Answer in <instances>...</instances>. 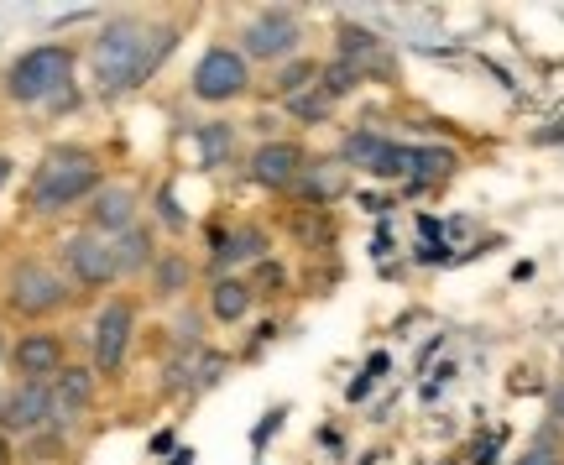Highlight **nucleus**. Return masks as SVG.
<instances>
[{
    "label": "nucleus",
    "mask_w": 564,
    "mask_h": 465,
    "mask_svg": "<svg viewBox=\"0 0 564 465\" xmlns=\"http://www.w3.org/2000/svg\"><path fill=\"white\" fill-rule=\"evenodd\" d=\"M173 27L147 32L141 21H110L94 42V79H100L105 95H121V89H136L152 68L173 53Z\"/></svg>",
    "instance_id": "nucleus-1"
},
{
    "label": "nucleus",
    "mask_w": 564,
    "mask_h": 465,
    "mask_svg": "<svg viewBox=\"0 0 564 465\" xmlns=\"http://www.w3.org/2000/svg\"><path fill=\"white\" fill-rule=\"evenodd\" d=\"M94 194H100V157L84 152V147H58V152H47L42 168L32 173L27 209L32 215H58V209H74Z\"/></svg>",
    "instance_id": "nucleus-2"
},
{
    "label": "nucleus",
    "mask_w": 564,
    "mask_h": 465,
    "mask_svg": "<svg viewBox=\"0 0 564 465\" xmlns=\"http://www.w3.org/2000/svg\"><path fill=\"white\" fill-rule=\"evenodd\" d=\"M68 79H74V48L63 42H47V48H32L11 63L6 74V95L21 105H42V100H63Z\"/></svg>",
    "instance_id": "nucleus-3"
},
{
    "label": "nucleus",
    "mask_w": 564,
    "mask_h": 465,
    "mask_svg": "<svg viewBox=\"0 0 564 465\" xmlns=\"http://www.w3.org/2000/svg\"><path fill=\"white\" fill-rule=\"evenodd\" d=\"M251 89V63L246 53L235 48H209L194 68V95L209 100V105H225V100H241Z\"/></svg>",
    "instance_id": "nucleus-4"
},
{
    "label": "nucleus",
    "mask_w": 564,
    "mask_h": 465,
    "mask_svg": "<svg viewBox=\"0 0 564 465\" xmlns=\"http://www.w3.org/2000/svg\"><path fill=\"white\" fill-rule=\"evenodd\" d=\"M63 267L74 272V283H84V288H110L115 277H121L110 241L94 236V230H84V236H68V241H63Z\"/></svg>",
    "instance_id": "nucleus-5"
},
{
    "label": "nucleus",
    "mask_w": 564,
    "mask_h": 465,
    "mask_svg": "<svg viewBox=\"0 0 564 465\" xmlns=\"http://www.w3.org/2000/svg\"><path fill=\"white\" fill-rule=\"evenodd\" d=\"M131 330H136V309L126 304V298H115V304L100 309V319H94V371H105V377L121 371Z\"/></svg>",
    "instance_id": "nucleus-6"
},
{
    "label": "nucleus",
    "mask_w": 564,
    "mask_h": 465,
    "mask_svg": "<svg viewBox=\"0 0 564 465\" xmlns=\"http://www.w3.org/2000/svg\"><path fill=\"white\" fill-rule=\"evenodd\" d=\"M68 304V283L53 272V267H21L16 277H11V309L16 314H27V319H37V314H53V309H63Z\"/></svg>",
    "instance_id": "nucleus-7"
},
{
    "label": "nucleus",
    "mask_w": 564,
    "mask_h": 465,
    "mask_svg": "<svg viewBox=\"0 0 564 465\" xmlns=\"http://www.w3.org/2000/svg\"><path fill=\"white\" fill-rule=\"evenodd\" d=\"M293 48H298V21L288 11H262L256 21H246V32H241V53L262 58V63L288 58Z\"/></svg>",
    "instance_id": "nucleus-8"
},
{
    "label": "nucleus",
    "mask_w": 564,
    "mask_h": 465,
    "mask_svg": "<svg viewBox=\"0 0 564 465\" xmlns=\"http://www.w3.org/2000/svg\"><path fill=\"white\" fill-rule=\"evenodd\" d=\"M53 418V392L42 382H16L11 392H0V429L6 434H32Z\"/></svg>",
    "instance_id": "nucleus-9"
},
{
    "label": "nucleus",
    "mask_w": 564,
    "mask_h": 465,
    "mask_svg": "<svg viewBox=\"0 0 564 465\" xmlns=\"http://www.w3.org/2000/svg\"><path fill=\"white\" fill-rule=\"evenodd\" d=\"M303 168H309V157L298 142H262L251 152V183H262V189H298Z\"/></svg>",
    "instance_id": "nucleus-10"
},
{
    "label": "nucleus",
    "mask_w": 564,
    "mask_h": 465,
    "mask_svg": "<svg viewBox=\"0 0 564 465\" xmlns=\"http://www.w3.org/2000/svg\"><path fill=\"white\" fill-rule=\"evenodd\" d=\"M11 361H16V371H21V382H53L58 371H63V340L58 335H21L16 340V351H11Z\"/></svg>",
    "instance_id": "nucleus-11"
},
{
    "label": "nucleus",
    "mask_w": 564,
    "mask_h": 465,
    "mask_svg": "<svg viewBox=\"0 0 564 465\" xmlns=\"http://www.w3.org/2000/svg\"><path fill=\"white\" fill-rule=\"evenodd\" d=\"M131 225H136V194L131 189H100L89 199V230L94 236L115 241V236H126Z\"/></svg>",
    "instance_id": "nucleus-12"
},
{
    "label": "nucleus",
    "mask_w": 564,
    "mask_h": 465,
    "mask_svg": "<svg viewBox=\"0 0 564 465\" xmlns=\"http://www.w3.org/2000/svg\"><path fill=\"white\" fill-rule=\"evenodd\" d=\"M340 63H350L356 74L366 79V74H392V58H387V48H382V37L376 32H366V27H340Z\"/></svg>",
    "instance_id": "nucleus-13"
},
{
    "label": "nucleus",
    "mask_w": 564,
    "mask_h": 465,
    "mask_svg": "<svg viewBox=\"0 0 564 465\" xmlns=\"http://www.w3.org/2000/svg\"><path fill=\"white\" fill-rule=\"evenodd\" d=\"M53 418L58 424H68V418H79L89 403H94V371H84V366H68V371H58L53 377Z\"/></svg>",
    "instance_id": "nucleus-14"
},
{
    "label": "nucleus",
    "mask_w": 564,
    "mask_h": 465,
    "mask_svg": "<svg viewBox=\"0 0 564 465\" xmlns=\"http://www.w3.org/2000/svg\"><path fill=\"white\" fill-rule=\"evenodd\" d=\"M256 304V288L246 283V277H220L215 293H209V314H215L220 324H241Z\"/></svg>",
    "instance_id": "nucleus-15"
},
{
    "label": "nucleus",
    "mask_w": 564,
    "mask_h": 465,
    "mask_svg": "<svg viewBox=\"0 0 564 465\" xmlns=\"http://www.w3.org/2000/svg\"><path fill=\"white\" fill-rule=\"evenodd\" d=\"M298 194L309 199V209H319V204H329V199H340V194H345V168H340V162H314V168H303Z\"/></svg>",
    "instance_id": "nucleus-16"
},
{
    "label": "nucleus",
    "mask_w": 564,
    "mask_h": 465,
    "mask_svg": "<svg viewBox=\"0 0 564 465\" xmlns=\"http://www.w3.org/2000/svg\"><path fill=\"white\" fill-rule=\"evenodd\" d=\"M267 251V236L256 225H241V230H230V236L215 241V267H230V262H256Z\"/></svg>",
    "instance_id": "nucleus-17"
},
{
    "label": "nucleus",
    "mask_w": 564,
    "mask_h": 465,
    "mask_svg": "<svg viewBox=\"0 0 564 465\" xmlns=\"http://www.w3.org/2000/svg\"><path fill=\"white\" fill-rule=\"evenodd\" d=\"M455 152L450 147H413V168H408V183L413 189H429V183H439V178H450L455 173Z\"/></svg>",
    "instance_id": "nucleus-18"
},
{
    "label": "nucleus",
    "mask_w": 564,
    "mask_h": 465,
    "mask_svg": "<svg viewBox=\"0 0 564 465\" xmlns=\"http://www.w3.org/2000/svg\"><path fill=\"white\" fill-rule=\"evenodd\" d=\"M110 251H115V267H121V272H141V267H152V236H147L141 225H131L126 236H115Z\"/></svg>",
    "instance_id": "nucleus-19"
},
{
    "label": "nucleus",
    "mask_w": 564,
    "mask_h": 465,
    "mask_svg": "<svg viewBox=\"0 0 564 465\" xmlns=\"http://www.w3.org/2000/svg\"><path fill=\"white\" fill-rule=\"evenodd\" d=\"M382 152H387V136H376V131H350L345 136V162H356V168H366V173Z\"/></svg>",
    "instance_id": "nucleus-20"
},
{
    "label": "nucleus",
    "mask_w": 564,
    "mask_h": 465,
    "mask_svg": "<svg viewBox=\"0 0 564 465\" xmlns=\"http://www.w3.org/2000/svg\"><path fill=\"white\" fill-rule=\"evenodd\" d=\"M356 84H361V74H356L350 63H340V58L319 68V89H324L329 100H345V95H356Z\"/></svg>",
    "instance_id": "nucleus-21"
},
{
    "label": "nucleus",
    "mask_w": 564,
    "mask_h": 465,
    "mask_svg": "<svg viewBox=\"0 0 564 465\" xmlns=\"http://www.w3.org/2000/svg\"><path fill=\"white\" fill-rule=\"evenodd\" d=\"M314 79H319V63H309V58H298V63H288V68H282V74H277V95L282 100H293V95H303V89H314Z\"/></svg>",
    "instance_id": "nucleus-22"
},
{
    "label": "nucleus",
    "mask_w": 564,
    "mask_h": 465,
    "mask_svg": "<svg viewBox=\"0 0 564 465\" xmlns=\"http://www.w3.org/2000/svg\"><path fill=\"white\" fill-rule=\"evenodd\" d=\"M230 147H235V131H230L225 121H215V126L199 131V157L209 162V168H220V162L230 157Z\"/></svg>",
    "instance_id": "nucleus-23"
},
{
    "label": "nucleus",
    "mask_w": 564,
    "mask_h": 465,
    "mask_svg": "<svg viewBox=\"0 0 564 465\" xmlns=\"http://www.w3.org/2000/svg\"><path fill=\"white\" fill-rule=\"evenodd\" d=\"M282 105H288V110L298 115V121H324V115L335 110V100H329L319 84H314V89H303V95H293V100H282Z\"/></svg>",
    "instance_id": "nucleus-24"
},
{
    "label": "nucleus",
    "mask_w": 564,
    "mask_h": 465,
    "mask_svg": "<svg viewBox=\"0 0 564 465\" xmlns=\"http://www.w3.org/2000/svg\"><path fill=\"white\" fill-rule=\"evenodd\" d=\"M408 168H413V147L387 142V152L371 162V178H408Z\"/></svg>",
    "instance_id": "nucleus-25"
},
{
    "label": "nucleus",
    "mask_w": 564,
    "mask_h": 465,
    "mask_svg": "<svg viewBox=\"0 0 564 465\" xmlns=\"http://www.w3.org/2000/svg\"><path fill=\"white\" fill-rule=\"evenodd\" d=\"M183 283H188V262L162 257L157 262V293H183Z\"/></svg>",
    "instance_id": "nucleus-26"
},
{
    "label": "nucleus",
    "mask_w": 564,
    "mask_h": 465,
    "mask_svg": "<svg viewBox=\"0 0 564 465\" xmlns=\"http://www.w3.org/2000/svg\"><path fill=\"white\" fill-rule=\"evenodd\" d=\"M319 215H324V209H303V215L293 220V225H298V236H303V241H309V246H319V241L329 236V225H324Z\"/></svg>",
    "instance_id": "nucleus-27"
},
{
    "label": "nucleus",
    "mask_w": 564,
    "mask_h": 465,
    "mask_svg": "<svg viewBox=\"0 0 564 465\" xmlns=\"http://www.w3.org/2000/svg\"><path fill=\"white\" fill-rule=\"evenodd\" d=\"M523 465H559V450H554V439H538V445L523 455Z\"/></svg>",
    "instance_id": "nucleus-28"
},
{
    "label": "nucleus",
    "mask_w": 564,
    "mask_h": 465,
    "mask_svg": "<svg viewBox=\"0 0 564 465\" xmlns=\"http://www.w3.org/2000/svg\"><path fill=\"white\" fill-rule=\"evenodd\" d=\"M549 413H554V418H564V382L554 387V398H549Z\"/></svg>",
    "instance_id": "nucleus-29"
},
{
    "label": "nucleus",
    "mask_w": 564,
    "mask_h": 465,
    "mask_svg": "<svg viewBox=\"0 0 564 465\" xmlns=\"http://www.w3.org/2000/svg\"><path fill=\"white\" fill-rule=\"evenodd\" d=\"M0 465H11V445H6V439H0Z\"/></svg>",
    "instance_id": "nucleus-30"
},
{
    "label": "nucleus",
    "mask_w": 564,
    "mask_h": 465,
    "mask_svg": "<svg viewBox=\"0 0 564 465\" xmlns=\"http://www.w3.org/2000/svg\"><path fill=\"white\" fill-rule=\"evenodd\" d=\"M6 178H11V162H6V157H0V183H6Z\"/></svg>",
    "instance_id": "nucleus-31"
}]
</instances>
